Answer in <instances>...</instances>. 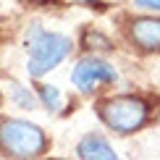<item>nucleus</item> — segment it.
<instances>
[{"label": "nucleus", "instance_id": "0eeeda50", "mask_svg": "<svg viewBox=\"0 0 160 160\" xmlns=\"http://www.w3.org/2000/svg\"><path fill=\"white\" fill-rule=\"evenodd\" d=\"M39 102L45 105V110L55 113L63 108V95L55 84H45V87H39Z\"/></svg>", "mask_w": 160, "mask_h": 160}, {"label": "nucleus", "instance_id": "20e7f679", "mask_svg": "<svg viewBox=\"0 0 160 160\" xmlns=\"http://www.w3.org/2000/svg\"><path fill=\"white\" fill-rule=\"evenodd\" d=\"M116 79H118L116 68H113L108 61L97 58V55L82 58V61L74 66V71H71V82H74V87L79 92H84V95H89L97 84H113Z\"/></svg>", "mask_w": 160, "mask_h": 160}, {"label": "nucleus", "instance_id": "39448f33", "mask_svg": "<svg viewBox=\"0 0 160 160\" xmlns=\"http://www.w3.org/2000/svg\"><path fill=\"white\" fill-rule=\"evenodd\" d=\"M129 39L142 50H160V18H137L129 24Z\"/></svg>", "mask_w": 160, "mask_h": 160}, {"label": "nucleus", "instance_id": "7ed1b4c3", "mask_svg": "<svg viewBox=\"0 0 160 160\" xmlns=\"http://www.w3.org/2000/svg\"><path fill=\"white\" fill-rule=\"evenodd\" d=\"M100 116H102L105 126L113 129L116 134H131L147 121V105L139 97L121 95V97H113L108 102H102Z\"/></svg>", "mask_w": 160, "mask_h": 160}, {"label": "nucleus", "instance_id": "423d86ee", "mask_svg": "<svg viewBox=\"0 0 160 160\" xmlns=\"http://www.w3.org/2000/svg\"><path fill=\"white\" fill-rule=\"evenodd\" d=\"M76 155L84 160H116V150L97 134H87L82 142L76 144Z\"/></svg>", "mask_w": 160, "mask_h": 160}, {"label": "nucleus", "instance_id": "f257e3e1", "mask_svg": "<svg viewBox=\"0 0 160 160\" xmlns=\"http://www.w3.org/2000/svg\"><path fill=\"white\" fill-rule=\"evenodd\" d=\"M24 42H26V52H29V58H26V71H29V76H34V79L45 76L61 61H66V55H68L71 48H74L68 34L48 32L39 24L29 26Z\"/></svg>", "mask_w": 160, "mask_h": 160}, {"label": "nucleus", "instance_id": "9b49d317", "mask_svg": "<svg viewBox=\"0 0 160 160\" xmlns=\"http://www.w3.org/2000/svg\"><path fill=\"white\" fill-rule=\"evenodd\" d=\"M84 3H97V0H84Z\"/></svg>", "mask_w": 160, "mask_h": 160}, {"label": "nucleus", "instance_id": "6e6552de", "mask_svg": "<svg viewBox=\"0 0 160 160\" xmlns=\"http://www.w3.org/2000/svg\"><path fill=\"white\" fill-rule=\"evenodd\" d=\"M5 89H8V97L13 100L16 105H21V108H26V110H32L37 105V100H34V95H32L29 89H24L21 84H16V82H8L5 84Z\"/></svg>", "mask_w": 160, "mask_h": 160}, {"label": "nucleus", "instance_id": "1a4fd4ad", "mask_svg": "<svg viewBox=\"0 0 160 160\" xmlns=\"http://www.w3.org/2000/svg\"><path fill=\"white\" fill-rule=\"evenodd\" d=\"M84 42H87V45H100L102 50H110V39L102 37V34H97V32H87V34H84Z\"/></svg>", "mask_w": 160, "mask_h": 160}, {"label": "nucleus", "instance_id": "9d476101", "mask_svg": "<svg viewBox=\"0 0 160 160\" xmlns=\"http://www.w3.org/2000/svg\"><path fill=\"white\" fill-rule=\"evenodd\" d=\"M134 5L142 11H160V0H134Z\"/></svg>", "mask_w": 160, "mask_h": 160}, {"label": "nucleus", "instance_id": "f03ea898", "mask_svg": "<svg viewBox=\"0 0 160 160\" xmlns=\"http://www.w3.org/2000/svg\"><path fill=\"white\" fill-rule=\"evenodd\" d=\"M48 147L42 129L29 121H3V150L13 158H37Z\"/></svg>", "mask_w": 160, "mask_h": 160}]
</instances>
